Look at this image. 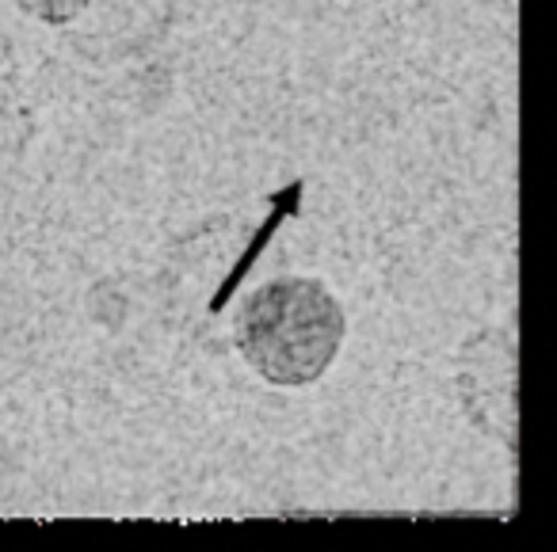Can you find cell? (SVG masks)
Wrapping results in <instances>:
<instances>
[{"mask_svg": "<svg viewBox=\"0 0 557 552\" xmlns=\"http://www.w3.org/2000/svg\"><path fill=\"white\" fill-rule=\"evenodd\" d=\"M344 309L313 278H278L245 301L237 347L245 362L271 385H313L344 343Z\"/></svg>", "mask_w": 557, "mask_h": 552, "instance_id": "1", "label": "cell"}, {"mask_svg": "<svg viewBox=\"0 0 557 552\" xmlns=\"http://www.w3.org/2000/svg\"><path fill=\"white\" fill-rule=\"evenodd\" d=\"M302 191H306V179H290L283 191H275V195H268V202H271V214L263 217V225L252 233V240L245 244V252L237 255V263L230 267V275L222 278V286L214 290V298H210V313H222L225 305H230V298L240 290V283H245V275L252 271V263L263 255V248L275 240V233L283 229V222H290V217L302 210Z\"/></svg>", "mask_w": 557, "mask_h": 552, "instance_id": "2", "label": "cell"}, {"mask_svg": "<svg viewBox=\"0 0 557 552\" xmlns=\"http://www.w3.org/2000/svg\"><path fill=\"white\" fill-rule=\"evenodd\" d=\"M20 4H24V12H32L42 24H54V27L70 24V20H77L88 9V0H20Z\"/></svg>", "mask_w": 557, "mask_h": 552, "instance_id": "3", "label": "cell"}]
</instances>
